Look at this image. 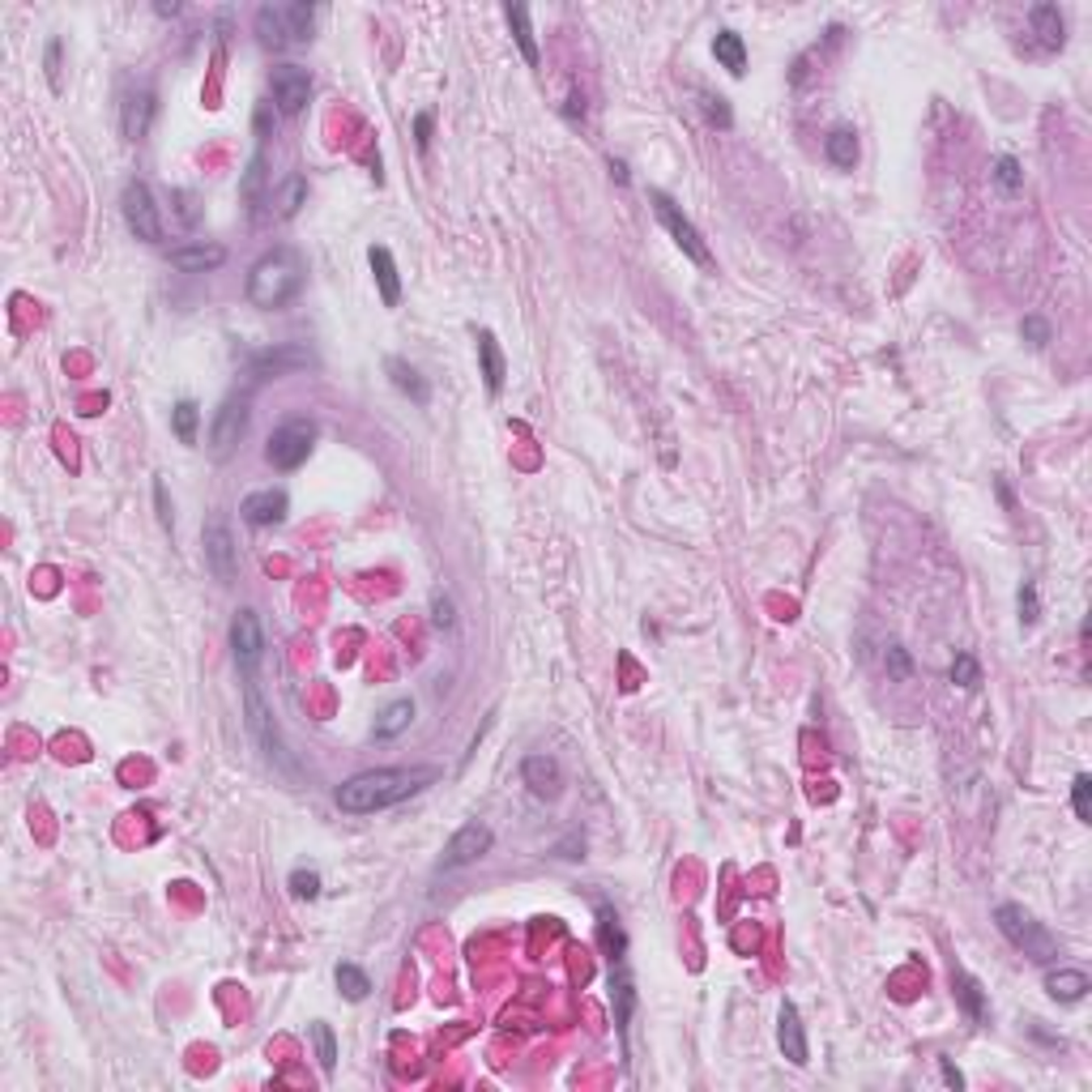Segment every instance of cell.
I'll return each instance as SVG.
<instances>
[{
	"mask_svg": "<svg viewBox=\"0 0 1092 1092\" xmlns=\"http://www.w3.org/2000/svg\"><path fill=\"white\" fill-rule=\"evenodd\" d=\"M427 781H436V768H372V773H359L346 786H337L333 798L346 815H372V811H384V806L406 802Z\"/></svg>",
	"mask_w": 1092,
	"mask_h": 1092,
	"instance_id": "cell-1",
	"label": "cell"
},
{
	"mask_svg": "<svg viewBox=\"0 0 1092 1092\" xmlns=\"http://www.w3.org/2000/svg\"><path fill=\"white\" fill-rule=\"evenodd\" d=\"M303 282H307L303 256L291 252V248H274V252H265L261 261L252 265V274H248V303L252 307H265V312L287 307L294 294L303 291Z\"/></svg>",
	"mask_w": 1092,
	"mask_h": 1092,
	"instance_id": "cell-2",
	"label": "cell"
},
{
	"mask_svg": "<svg viewBox=\"0 0 1092 1092\" xmlns=\"http://www.w3.org/2000/svg\"><path fill=\"white\" fill-rule=\"evenodd\" d=\"M312 22H316L312 5H261L256 9V35L274 51L291 47V43H307V39H312Z\"/></svg>",
	"mask_w": 1092,
	"mask_h": 1092,
	"instance_id": "cell-3",
	"label": "cell"
},
{
	"mask_svg": "<svg viewBox=\"0 0 1092 1092\" xmlns=\"http://www.w3.org/2000/svg\"><path fill=\"white\" fill-rule=\"evenodd\" d=\"M994 926L1003 930V939L1011 943V948H1020L1029 961H1054L1058 956V943L1054 935L1033 918L1029 909H1020V905H999L994 909Z\"/></svg>",
	"mask_w": 1092,
	"mask_h": 1092,
	"instance_id": "cell-4",
	"label": "cell"
},
{
	"mask_svg": "<svg viewBox=\"0 0 1092 1092\" xmlns=\"http://www.w3.org/2000/svg\"><path fill=\"white\" fill-rule=\"evenodd\" d=\"M120 213H125V226L141 244H163V213H158V201L150 193V184L128 180L125 197H120Z\"/></svg>",
	"mask_w": 1092,
	"mask_h": 1092,
	"instance_id": "cell-5",
	"label": "cell"
},
{
	"mask_svg": "<svg viewBox=\"0 0 1092 1092\" xmlns=\"http://www.w3.org/2000/svg\"><path fill=\"white\" fill-rule=\"evenodd\" d=\"M316 449V423H307V419H287L274 436H269V449L265 457L274 462L278 469H299L307 457H312Z\"/></svg>",
	"mask_w": 1092,
	"mask_h": 1092,
	"instance_id": "cell-6",
	"label": "cell"
},
{
	"mask_svg": "<svg viewBox=\"0 0 1092 1092\" xmlns=\"http://www.w3.org/2000/svg\"><path fill=\"white\" fill-rule=\"evenodd\" d=\"M248 419H252L248 397H226L222 406L213 410V423H210V453L218 457V462H226V457L239 449V440H244V431H248Z\"/></svg>",
	"mask_w": 1092,
	"mask_h": 1092,
	"instance_id": "cell-7",
	"label": "cell"
},
{
	"mask_svg": "<svg viewBox=\"0 0 1092 1092\" xmlns=\"http://www.w3.org/2000/svg\"><path fill=\"white\" fill-rule=\"evenodd\" d=\"M244 705H248V730H252V738H256V747L265 751V760H269V764H287V751H282L278 725H274V717H269V709H265L261 692H256V679H252V674H244Z\"/></svg>",
	"mask_w": 1092,
	"mask_h": 1092,
	"instance_id": "cell-8",
	"label": "cell"
},
{
	"mask_svg": "<svg viewBox=\"0 0 1092 1092\" xmlns=\"http://www.w3.org/2000/svg\"><path fill=\"white\" fill-rule=\"evenodd\" d=\"M201 546H206V568L213 572V581L231 585L235 572H239V546H235L231 525H226V521L206 525V534H201Z\"/></svg>",
	"mask_w": 1092,
	"mask_h": 1092,
	"instance_id": "cell-9",
	"label": "cell"
},
{
	"mask_svg": "<svg viewBox=\"0 0 1092 1092\" xmlns=\"http://www.w3.org/2000/svg\"><path fill=\"white\" fill-rule=\"evenodd\" d=\"M316 355L307 350L303 342H282V346H269L261 355H252V376L256 380H278V376H291V372H303L312 368Z\"/></svg>",
	"mask_w": 1092,
	"mask_h": 1092,
	"instance_id": "cell-10",
	"label": "cell"
},
{
	"mask_svg": "<svg viewBox=\"0 0 1092 1092\" xmlns=\"http://www.w3.org/2000/svg\"><path fill=\"white\" fill-rule=\"evenodd\" d=\"M649 201H653V210H657V218H662V226L674 235V244H679L687 256H692L696 265H709L713 256H709V248H705V239H700V231H696V226L683 218V210L674 206V201H670L666 193H657V188L649 193Z\"/></svg>",
	"mask_w": 1092,
	"mask_h": 1092,
	"instance_id": "cell-11",
	"label": "cell"
},
{
	"mask_svg": "<svg viewBox=\"0 0 1092 1092\" xmlns=\"http://www.w3.org/2000/svg\"><path fill=\"white\" fill-rule=\"evenodd\" d=\"M231 649H235V666L252 674L256 662H261V649H265V631H261V619H256V611H235L231 619Z\"/></svg>",
	"mask_w": 1092,
	"mask_h": 1092,
	"instance_id": "cell-12",
	"label": "cell"
},
{
	"mask_svg": "<svg viewBox=\"0 0 1092 1092\" xmlns=\"http://www.w3.org/2000/svg\"><path fill=\"white\" fill-rule=\"evenodd\" d=\"M307 99H312V73L299 69V64H282L274 69V103L282 116H299Z\"/></svg>",
	"mask_w": 1092,
	"mask_h": 1092,
	"instance_id": "cell-13",
	"label": "cell"
},
{
	"mask_svg": "<svg viewBox=\"0 0 1092 1092\" xmlns=\"http://www.w3.org/2000/svg\"><path fill=\"white\" fill-rule=\"evenodd\" d=\"M491 845H495V832L474 819V824H465V828L453 832L449 849H444V867H449V871L469 867V862H478L482 854H491Z\"/></svg>",
	"mask_w": 1092,
	"mask_h": 1092,
	"instance_id": "cell-14",
	"label": "cell"
},
{
	"mask_svg": "<svg viewBox=\"0 0 1092 1092\" xmlns=\"http://www.w3.org/2000/svg\"><path fill=\"white\" fill-rule=\"evenodd\" d=\"M158 116V94L154 90H132L125 107H120V128H125V141H145L154 128Z\"/></svg>",
	"mask_w": 1092,
	"mask_h": 1092,
	"instance_id": "cell-15",
	"label": "cell"
},
{
	"mask_svg": "<svg viewBox=\"0 0 1092 1092\" xmlns=\"http://www.w3.org/2000/svg\"><path fill=\"white\" fill-rule=\"evenodd\" d=\"M287 508H291L287 491H282V487H265V491H252L248 500L239 504V517H244L248 525H256V530H261V525H278V521H287Z\"/></svg>",
	"mask_w": 1092,
	"mask_h": 1092,
	"instance_id": "cell-16",
	"label": "cell"
},
{
	"mask_svg": "<svg viewBox=\"0 0 1092 1092\" xmlns=\"http://www.w3.org/2000/svg\"><path fill=\"white\" fill-rule=\"evenodd\" d=\"M777 1046L794 1067H806V1033H802V1016L794 1003H781V1016H777Z\"/></svg>",
	"mask_w": 1092,
	"mask_h": 1092,
	"instance_id": "cell-17",
	"label": "cell"
},
{
	"mask_svg": "<svg viewBox=\"0 0 1092 1092\" xmlns=\"http://www.w3.org/2000/svg\"><path fill=\"white\" fill-rule=\"evenodd\" d=\"M521 781H525V786H530V794H538V798H555L559 786H563L559 760H555V756H525V764H521Z\"/></svg>",
	"mask_w": 1092,
	"mask_h": 1092,
	"instance_id": "cell-18",
	"label": "cell"
},
{
	"mask_svg": "<svg viewBox=\"0 0 1092 1092\" xmlns=\"http://www.w3.org/2000/svg\"><path fill=\"white\" fill-rule=\"evenodd\" d=\"M226 261V248L222 244H184V248H175L171 252V269H180V274H210V269H218Z\"/></svg>",
	"mask_w": 1092,
	"mask_h": 1092,
	"instance_id": "cell-19",
	"label": "cell"
},
{
	"mask_svg": "<svg viewBox=\"0 0 1092 1092\" xmlns=\"http://www.w3.org/2000/svg\"><path fill=\"white\" fill-rule=\"evenodd\" d=\"M1088 990H1092V981L1084 968H1050L1046 973V994L1054 1003H1080Z\"/></svg>",
	"mask_w": 1092,
	"mask_h": 1092,
	"instance_id": "cell-20",
	"label": "cell"
},
{
	"mask_svg": "<svg viewBox=\"0 0 1092 1092\" xmlns=\"http://www.w3.org/2000/svg\"><path fill=\"white\" fill-rule=\"evenodd\" d=\"M368 261H372V274H376V287H380L384 307H397L401 303V278H397L393 252H388V248H372Z\"/></svg>",
	"mask_w": 1092,
	"mask_h": 1092,
	"instance_id": "cell-21",
	"label": "cell"
},
{
	"mask_svg": "<svg viewBox=\"0 0 1092 1092\" xmlns=\"http://www.w3.org/2000/svg\"><path fill=\"white\" fill-rule=\"evenodd\" d=\"M952 990H956V999H961V1007L968 1011V1020H973V1024H990V999H986V990H981L977 977L952 973Z\"/></svg>",
	"mask_w": 1092,
	"mask_h": 1092,
	"instance_id": "cell-22",
	"label": "cell"
},
{
	"mask_svg": "<svg viewBox=\"0 0 1092 1092\" xmlns=\"http://www.w3.org/2000/svg\"><path fill=\"white\" fill-rule=\"evenodd\" d=\"M1029 18H1033V31H1037V39H1042V47L1058 51L1062 43H1067V22H1062L1058 5H1033Z\"/></svg>",
	"mask_w": 1092,
	"mask_h": 1092,
	"instance_id": "cell-23",
	"label": "cell"
},
{
	"mask_svg": "<svg viewBox=\"0 0 1092 1092\" xmlns=\"http://www.w3.org/2000/svg\"><path fill=\"white\" fill-rule=\"evenodd\" d=\"M713 56H717L721 69H730L734 77L747 73V43L738 31H717L713 35Z\"/></svg>",
	"mask_w": 1092,
	"mask_h": 1092,
	"instance_id": "cell-24",
	"label": "cell"
},
{
	"mask_svg": "<svg viewBox=\"0 0 1092 1092\" xmlns=\"http://www.w3.org/2000/svg\"><path fill=\"white\" fill-rule=\"evenodd\" d=\"M410 721H414V700H393V705H388L380 717H376V738H380V743H388V738L406 734Z\"/></svg>",
	"mask_w": 1092,
	"mask_h": 1092,
	"instance_id": "cell-25",
	"label": "cell"
},
{
	"mask_svg": "<svg viewBox=\"0 0 1092 1092\" xmlns=\"http://www.w3.org/2000/svg\"><path fill=\"white\" fill-rule=\"evenodd\" d=\"M824 154H828V163L832 167H841V171H849L858 163V132L854 128H832L828 137H824Z\"/></svg>",
	"mask_w": 1092,
	"mask_h": 1092,
	"instance_id": "cell-26",
	"label": "cell"
},
{
	"mask_svg": "<svg viewBox=\"0 0 1092 1092\" xmlns=\"http://www.w3.org/2000/svg\"><path fill=\"white\" fill-rule=\"evenodd\" d=\"M478 359H482V376H487V388L491 393H500L504 388V355H500V346H495V337L482 329L478 333Z\"/></svg>",
	"mask_w": 1092,
	"mask_h": 1092,
	"instance_id": "cell-27",
	"label": "cell"
},
{
	"mask_svg": "<svg viewBox=\"0 0 1092 1092\" xmlns=\"http://www.w3.org/2000/svg\"><path fill=\"white\" fill-rule=\"evenodd\" d=\"M303 201H307V180H303V175H291V180L274 193V213H278V218H294Z\"/></svg>",
	"mask_w": 1092,
	"mask_h": 1092,
	"instance_id": "cell-28",
	"label": "cell"
},
{
	"mask_svg": "<svg viewBox=\"0 0 1092 1092\" xmlns=\"http://www.w3.org/2000/svg\"><path fill=\"white\" fill-rule=\"evenodd\" d=\"M508 22H512V35H517V47H521V56L525 64H538V43H534V31H530V9L525 5H508Z\"/></svg>",
	"mask_w": 1092,
	"mask_h": 1092,
	"instance_id": "cell-29",
	"label": "cell"
},
{
	"mask_svg": "<svg viewBox=\"0 0 1092 1092\" xmlns=\"http://www.w3.org/2000/svg\"><path fill=\"white\" fill-rule=\"evenodd\" d=\"M388 376H393V384H397V388H401V393H406V397H414V401H419V406L427 401V384H423V376L414 372L406 359H388Z\"/></svg>",
	"mask_w": 1092,
	"mask_h": 1092,
	"instance_id": "cell-30",
	"label": "cell"
},
{
	"mask_svg": "<svg viewBox=\"0 0 1092 1092\" xmlns=\"http://www.w3.org/2000/svg\"><path fill=\"white\" fill-rule=\"evenodd\" d=\"M333 977H337V990H342L350 1003H363L372 994V981H368V973H363L359 965H337Z\"/></svg>",
	"mask_w": 1092,
	"mask_h": 1092,
	"instance_id": "cell-31",
	"label": "cell"
},
{
	"mask_svg": "<svg viewBox=\"0 0 1092 1092\" xmlns=\"http://www.w3.org/2000/svg\"><path fill=\"white\" fill-rule=\"evenodd\" d=\"M171 427H175V440H180V444H197V427H201V406H197V401H175Z\"/></svg>",
	"mask_w": 1092,
	"mask_h": 1092,
	"instance_id": "cell-32",
	"label": "cell"
},
{
	"mask_svg": "<svg viewBox=\"0 0 1092 1092\" xmlns=\"http://www.w3.org/2000/svg\"><path fill=\"white\" fill-rule=\"evenodd\" d=\"M312 1042H316V1058H320V1067H325V1075H333L337 1067V1042H333V1029L325 1020H316L312 1024Z\"/></svg>",
	"mask_w": 1092,
	"mask_h": 1092,
	"instance_id": "cell-33",
	"label": "cell"
},
{
	"mask_svg": "<svg viewBox=\"0 0 1092 1092\" xmlns=\"http://www.w3.org/2000/svg\"><path fill=\"white\" fill-rule=\"evenodd\" d=\"M598 918H602V948H606L611 961H619V956H624V930H619V918L611 913V905H602Z\"/></svg>",
	"mask_w": 1092,
	"mask_h": 1092,
	"instance_id": "cell-34",
	"label": "cell"
},
{
	"mask_svg": "<svg viewBox=\"0 0 1092 1092\" xmlns=\"http://www.w3.org/2000/svg\"><path fill=\"white\" fill-rule=\"evenodd\" d=\"M611 990H615V1024L628 1033V1020H631V981H628V973H615Z\"/></svg>",
	"mask_w": 1092,
	"mask_h": 1092,
	"instance_id": "cell-35",
	"label": "cell"
},
{
	"mask_svg": "<svg viewBox=\"0 0 1092 1092\" xmlns=\"http://www.w3.org/2000/svg\"><path fill=\"white\" fill-rule=\"evenodd\" d=\"M952 683H961L965 692H973V687L981 683V666H977L968 653H956V662H952Z\"/></svg>",
	"mask_w": 1092,
	"mask_h": 1092,
	"instance_id": "cell-36",
	"label": "cell"
},
{
	"mask_svg": "<svg viewBox=\"0 0 1092 1092\" xmlns=\"http://www.w3.org/2000/svg\"><path fill=\"white\" fill-rule=\"evenodd\" d=\"M1071 802H1075V815L1084 819V824H1092V777L1080 773L1075 777V786H1071Z\"/></svg>",
	"mask_w": 1092,
	"mask_h": 1092,
	"instance_id": "cell-37",
	"label": "cell"
},
{
	"mask_svg": "<svg viewBox=\"0 0 1092 1092\" xmlns=\"http://www.w3.org/2000/svg\"><path fill=\"white\" fill-rule=\"evenodd\" d=\"M994 180H999V184L1007 188V193H1016V188L1024 184V171H1020V163H1016V158H1011V154H1003L999 163H994Z\"/></svg>",
	"mask_w": 1092,
	"mask_h": 1092,
	"instance_id": "cell-38",
	"label": "cell"
},
{
	"mask_svg": "<svg viewBox=\"0 0 1092 1092\" xmlns=\"http://www.w3.org/2000/svg\"><path fill=\"white\" fill-rule=\"evenodd\" d=\"M291 892L299 900H316L320 896V875L316 871H294L291 875Z\"/></svg>",
	"mask_w": 1092,
	"mask_h": 1092,
	"instance_id": "cell-39",
	"label": "cell"
},
{
	"mask_svg": "<svg viewBox=\"0 0 1092 1092\" xmlns=\"http://www.w3.org/2000/svg\"><path fill=\"white\" fill-rule=\"evenodd\" d=\"M700 103H705V116L713 120V125H721V128L734 125V116H730V107H725V99H717V94H700Z\"/></svg>",
	"mask_w": 1092,
	"mask_h": 1092,
	"instance_id": "cell-40",
	"label": "cell"
},
{
	"mask_svg": "<svg viewBox=\"0 0 1092 1092\" xmlns=\"http://www.w3.org/2000/svg\"><path fill=\"white\" fill-rule=\"evenodd\" d=\"M60 51H64V43H60V39H51V43H47V56H43V64H47V86L56 90V94L64 90V82H60Z\"/></svg>",
	"mask_w": 1092,
	"mask_h": 1092,
	"instance_id": "cell-41",
	"label": "cell"
},
{
	"mask_svg": "<svg viewBox=\"0 0 1092 1092\" xmlns=\"http://www.w3.org/2000/svg\"><path fill=\"white\" fill-rule=\"evenodd\" d=\"M1037 611H1042V606H1037V585L1024 581V589H1020V624L1024 628L1037 624Z\"/></svg>",
	"mask_w": 1092,
	"mask_h": 1092,
	"instance_id": "cell-42",
	"label": "cell"
},
{
	"mask_svg": "<svg viewBox=\"0 0 1092 1092\" xmlns=\"http://www.w3.org/2000/svg\"><path fill=\"white\" fill-rule=\"evenodd\" d=\"M1020 337H1024L1029 346H1046V342H1050V325H1046L1042 316H1029V320L1020 325Z\"/></svg>",
	"mask_w": 1092,
	"mask_h": 1092,
	"instance_id": "cell-43",
	"label": "cell"
},
{
	"mask_svg": "<svg viewBox=\"0 0 1092 1092\" xmlns=\"http://www.w3.org/2000/svg\"><path fill=\"white\" fill-rule=\"evenodd\" d=\"M154 504H158V521H163V530H171V500H167V482L163 478L154 482Z\"/></svg>",
	"mask_w": 1092,
	"mask_h": 1092,
	"instance_id": "cell-44",
	"label": "cell"
},
{
	"mask_svg": "<svg viewBox=\"0 0 1092 1092\" xmlns=\"http://www.w3.org/2000/svg\"><path fill=\"white\" fill-rule=\"evenodd\" d=\"M887 666H892V674H900V679L909 674V657H905V649H900V644H892V649H887Z\"/></svg>",
	"mask_w": 1092,
	"mask_h": 1092,
	"instance_id": "cell-45",
	"label": "cell"
},
{
	"mask_svg": "<svg viewBox=\"0 0 1092 1092\" xmlns=\"http://www.w3.org/2000/svg\"><path fill=\"white\" fill-rule=\"evenodd\" d=\"M414 141H419L423 150H427V141H431V116H427V112L414 116Z\"/></svg>",
	"mask_w": 1092,
	"mask_h": 1092,
	"instance_id": "cell-46",
	"label": "cell"
},
{
	"mask_svg": "<svg viewBox=\"0 0 1092 1092\" xmlns=\"http://www.w3.org/2000/svg\"><path fill=\"white\" fill-rule=\"evenodd\" d=\"M436 628H453V602L436 598Z\"/></svg>",
	"mask_w": 1092,
	"mask_h": 1092,
	"instance_id": "cell-47",
	"label": "cell"
},
{
	"mask_svg": "<svg viewBox=\"0 0 1092 1092\" xmlns=\"http://www.w3.org/2000/svg\"><path fill=\"white\" fill-rule=\"evenodd\" d=\"M939 1071H943V1080H948L952 1088H965V1075L952 1067V1058H939Z\"/></svg>",
	"mask_w": 1092,
	"mask_h": 1092,
	"instance_id": "cell-48",
	"label": "cell"
}]
</instances>
